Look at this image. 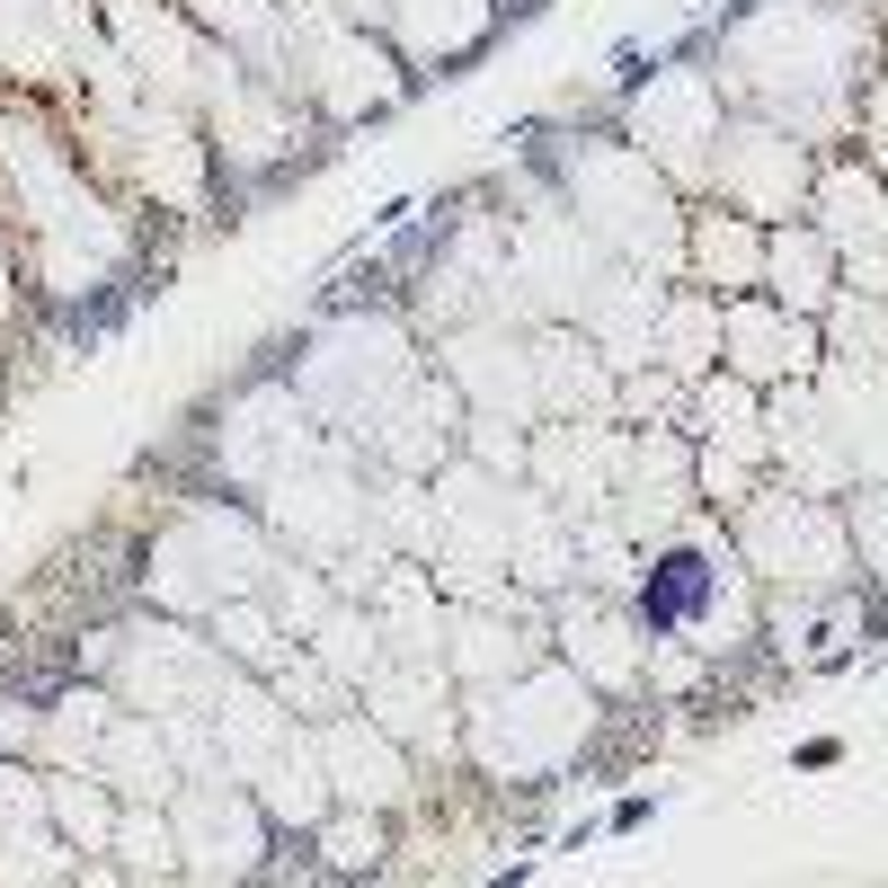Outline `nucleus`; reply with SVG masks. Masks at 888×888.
I'll use <instances>...</instances> for the list:
<instances>
[{
	"label": "nucleus",
	"instance_id": "1",
	"mask_svg": "<svg viewBox=\"0 0 888 888\" xmlns=\"http://www.w3.org/2000/svg\"><path fill=\"white\" fill-rule=\"evenodd\" d=\"M836 756H844V746H836V737H808V746H800V773H827Z\"/></svg>",
	"mask_w": 888,
	"mask_h": 888
}]
</instances>
